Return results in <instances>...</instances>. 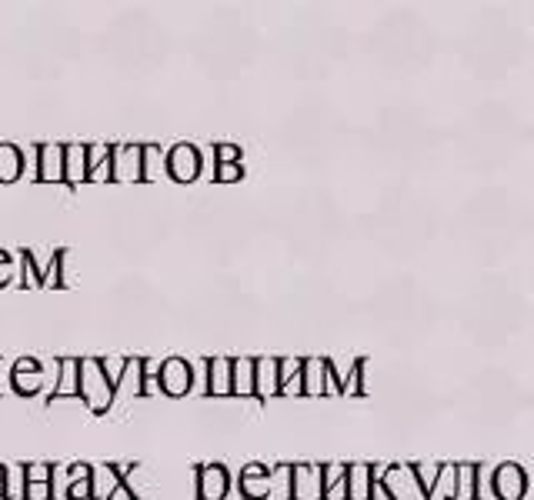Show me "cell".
<instances>
[{"instance_id": "obj_12", "label": "cell", "mask_w": 534, "mask_h": 500, "mask_svg": "<svg viewBox=\"0 0 534 500\" xmlns=\"http://www.w3.org/2000/svg\"><path fill=\"white\" fill-rule=\"evenodd\" d=\"M308 484H311V467H308V464H294L291 500H304V497H308Z\"/></svg>"}, {"instance_id": "obj_13", "label": "cell", "mask_w": 534, "mask_h": 500, "mask_svg": "<svg viewBox=\"0 0 534 500\" xmlns=\"http://www.w3.org/2000/svg\"><path fill=\"white\" fill-rule=\"evenodd\" d=\"M214 167L221 164H241V147L237 144H214Z\"/></svg>"}, {"instance_id": "obj_14", "label": "cell", "mask_w": 534, "mask_h": 500, "mask_svg": "<svg viewBox=\"0 0 534 500\" xmlns=\"http://www.w3.org/2000/svg\"><path fill=\"white\" fill-rule=\"evenodd\" d=\"M244 177V167L241 164H221V167H214V180L217 184H227V180H241Z\"/></svg>"}, {"instance_id": "obj_8", "label": "cell", "mask_w": 534, "mask_h": 500, "mask_svg": "<svg viewBox=\"0 0 534 500\" xmlns=\"http://www.w3.org/2000/svg\"><path fill=\"white\" fill-rule=\"evenodd\" d=\"M64 164V144H37V184L61 180Z\"/></svg>"}, {"instance_id": "obj_15", "label": "cell", "mask_w": 534, "mask_h": 500, "mask_svg": "<svg viewBox=\"0 0 534 500\" xmlns=\"http://www.w3.org/2000/svg\"><path fill=\"white\" fill-rule=\"evenodd\" d=\"M11 274H14V257L7 250H0V287L11 284Z\"/></svg>"}, {"instance_id": "obj_1", "label": "cell", "mask_w": 534, "mask_h": 500, "mask_svg": "<svg viewBox=\"0 0 534 500\" xmlns=\"http://www.w3.org/2000/svg\"><path fill=\"white\" fill-rule=\"evenodd\" d=\"M117 387L114 380L107 377V364L104 360H81V400L94 414H107V407L114 404Z\"/></svg>"}, {"instance_id": "obj_9", "label": "cell", "mask_w": 534, "mask_h": 500, "mask_svg": "<svg viewBox=\"0 0 534 500\" xmlns=\"http://www.w3.org/2000/svg\"><path fill=\"white\" fill-rule=\"evenodd\" d=\"M84 150L87 144H64V164H61V184L77 190L84 184Z\"/></svg>"}, {"instance_id": "obj_2", "label": "cell", "mask_w": 534, "mask_h": 500, "mask_svg": "<svg viewBox=\"0 0 534 500\" xmlns=\"http://www.w3.org/2000/svg\"><path fill=\"white\" fill-rule=\"evenodd\" d=\"M201 167H204V154L194 144H177L164 157V170L174 184H191V180L201 177Z\"/></svg>"}, {"instance_id": "obj_11", "label": "cell", "mask_w": 534, "mask_h": 500, "mask_svg": "<svg viewBox=\"0 0 534 500\" xmlns=\"http://www.w3.org/2000/svg\"><path fill=\"white\" fill-rule=\"evenodd\" d=\"M24 174V150L11 144V140H4L0 144V184H14V180H21Z\"/></svg>"}, {"instance_id": "obj_6", "label": "cell", "mask_w": 534, "mask_h": 500, "mask_svg": "<svg viewBox=\"0 0 534 500\" xmlns=\"http://www.w3.org/2000/svg\"><path fill=\"white\" fill-rule=\"evenodd\" d=\"M237 494L244 500H264L271 494V470L264 464H247L241 474H237Z\"/></svg>"}, {"instance_id": "obj_5", "label": "cell", "mask_w": 534, "mask_h": 500, "mask_svg": "<svg viewBox=\"0 0 534 500\" xmlns=\"http://www.w3.org/2000/svg\"><path fill=\"white\" fill-rule=\"evenodd\" d=\"M11 384H14V394L34 397L37 390H41V384H44V364H41V360H34V357L17 360L14 370H11Z\"/></svg>"}, {"instance_id": "obj_3", "label": "cell", "mask_w": 534, "mask_h": 500, "mask_svg": "<svg viewBox=\"0 0 534 500\" xmlns=\"http://www.w3.org/2000/svg\"><path fill=\"white\" fill-rule=\"evenodd\" d=\"M154 380L167 397H184L187 390L194 387V367H191V360H184V357H167L164 364L157 367Z\"/></svg>"}, {"instance_id": "obj_16", "label": "cell", "mask_w": 534, "mask_h": 500, "mask_svg": "<svg viewBox=\"0 0 534 500\" xmlns=\"http://www.w3.org/2000/svg\"><path fill=\"white\" fill-rule=\"evenodd\" d=\"M11 480H7V467L0 464V500H11Z\"/></svg>"}, {"instance_id": "obj_7", "label": "cell", "mask_w": 534, "mask_h": 500, "mask_svg": "<svg viewBox=\"0 0 534 500\" xmlns=\"http://www.w3.org/2000/svg\"><path fill=\"white\" fill-rule=\"evenodd\" d=\"M57 370H61V377H57V387L44 400L47 407H51L54 400L67 397V394L81 397V360L77 357H57Z\"/></svg>"}, {"instance_id": "obj_4", "label": "cell", "mask_w": 534, "mask_h": 500, "mask_svg": "<svg viewBox=\"0 0 534 500\" xmlns=\"http://www.w3.org/2000/svg\"><path fill=\"white\" fill-rule=\"evenodd\" d=\"M194 500H224L231 494V470L224 464H197L194 467Z\"/></svg>"}, {"instance_id": "obj_10", "label": "cell", "mask_w": 534, "mask_h": 500, "mask_svg": "<svg viewBox=\"0 0 534 500\" xmlns=\"http://www.w3.org/2000/svg\"><path fill=\"white\" fill-rule=\"evenodd\" d=\"M207 394L211 397H231V360L227 357L207 360Z\"/></svg>"}]
</instances>
